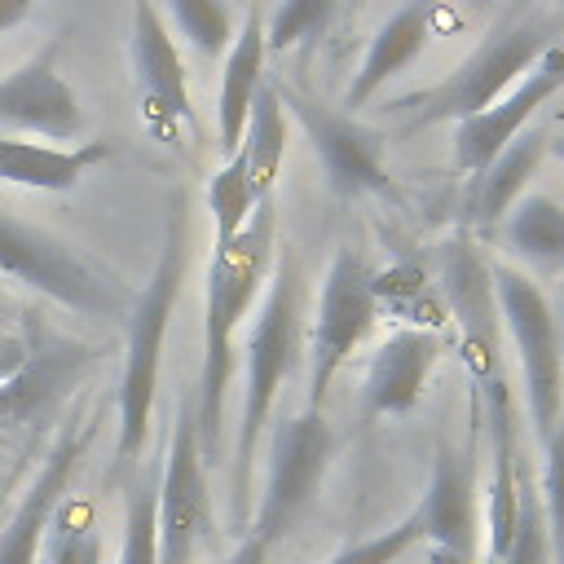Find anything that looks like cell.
Returning <instances> with one entry per match:
<instances>
[{
  "label": "cell",
  "mask_w": 564,
  "mask_h": 564,
  "mask_svg": "<svg viewBox=\"0 0 564 564\" xmlns=\"http://www.w3.org/2000/svg\"><path fill=\"white\" fill-rule=\"evenodd\" d=\"M22 361V339H0V379H9Z\"/></svg>",
  "instance_id": "obj_36"
},
{
  "label": "cell",
  "mask_w": 564,
  "mask_h": 564,
  "mask_svg": "<svg viewBox=\"0 0 564 564\" xmlns=\"http://www.w3.org/2000/svg\"><path fill=\"white\" fill-rule=\"evenodd\" d=\"M441 361V335L423 330V326H401L392 330L366 375H361V410L366 419H383V414H410L423 401V388L432 379Z\"/></svg>",
  "instance_id": "obj_18"
},
{
  "label": "cell",
  "mask_w": 564,
  "mask_h": 564,
  "mask_svg": "<svg viewBox=\"0 0 564 564\" xmlns=\"http://www.w3.org/2000/svg\"><path fill=\"white\" fill-rule=\"evenodd\" d=\"M115 150L106 141H79V145H40V141H18L0 132V181L26 185V189H75L84 172L106 163Z\"/></svg>",
  "instance_id": "obj_22"
},
{
  "label": "cell",
  "mask_w": 564,
  "mask_h": 564,
  "mask_svg": "<svg viewBox=\"0 0 564 564\" xmlns=\"http://www.w3.org/2000/svg\"><path fill=\"white\" fill-rule=\"evenodd\" d=\"M31 9H35V0H0V35L13 31L18 22H26Z\"/></svg>",
  "instance_id": "obj_35"
},
{
  "label": "cell",
  "mask_w": 564,
  "mask_h": 564,
  "mask_svg": "<svg viewBox=\"0 0 564 564\" xmlns=\"http://www.w3.org/2000/svg\"><path fill=\"white\" fill-rule=\"evenodd\" d=\"M335 9H339V0H278V9H273L269 22H264V44H269V53H286V48H295V44L317 40V35L330 26Z\"/></svg>",
  "instance_id": "obj_29"
},
{
  "label": "cell",
  "mask_w": 564,
  "mask_h": 564,
  "mask_svg": "<svg viewBox=\"0 0 564 564\" xmlns=\"http://www.w3.org/2000/svg\"><path fill=\"white\" fill-rule=\"evenodd\" d=\"M489 278H494L502 330L520 352L524 410H529L533 436L538 445H546L564 423V339H560L555 308L542 295V286L511 264H489Z\"/></svg>",
  "instance_id": "obj_6"
},
{
  "label": "cell",
  "mask_w": 564,
  "mask_h": 564,
  "mask_svg": "<svg viewBox=\"0 0 564 564\" xmlns=\"http://www.w3.org/2000/svg\"><path fill=\"white\" fill-rule=\"evenodd\" d=\"M181 278H185V194L172 198L167 234L154 260L150 282L137 291L132 313L123 322V375H119V441L115 458L132 463L145 445L150 414H154V392H159V357H163V335L181 300Z\"/></svg>",
  "instance_id": "obj_3"
},
{
  "label": "cell",
  "mask_w": 564,
  "mask_h": 564,
  "mask_svg": "<svg viewBox=\"0 0 564 564\" xmlns=\"http://www.w3.org/2000/svg\"><path fill=\"white\" fill-rule=\"evenodd\" d=\"M84 445H88V427L70 423V427L57 432L48 458L40 463V471L31 476V485L22 489L13 516H9L4 529H0V564H40L48 520H53V511L62 507V498L70 494V476H75V467H79Z\"/></svg>",
  "instance_id": "obj_17"
},
{
  "label": "cell",
  "mask_w": 564,
  "mask_h": 564,
  "mask_svg": "<svg viewBox=\"0 0 564 564\" xmlns=\"http://www.w3.org/2000/svg\"><path fill=\"white\" fill-rule=\"evenodd\" d=\"M304 357V273L295 251L282 242V256L273 264V278L264 282V300L256 313V326L247 335V383H242V410H238V441H234V476H229V529L242 538L251 529V471L264 441V427L273 419V405L282 397V383L295 375Z\"/></svg>",
  "instance_id": "obj_1"
},
{
  "label": "cell",
  "mask_w": 564,
  "mask_h": 564,
  "mask_svg": "<svg viewBox=\"0 0 564 564\" xmlns=\"http://www.w3.org/2000/svg\"><path fill=\"white\" fill-rule=\"evenodd\" d=\"M278 97L286 106V115L308 132L322 167H326V185L339 198H361V194H392V176L383 163V137L366 123H357L352 115L313 101L308 93L278 84Z\"/></svg>",
  "instance_id": "obj_12"
},
{
  "label": "cell",
  "mask_w": 564,
  "mask_h": 564,
  "mask_svg": "<svg viewBox=\"0 0 564 564\" xmlns=\"http://www.w3.org/2000/svg\"><path fill=\"white\" fill-rule=\"evenodd\" d=\"M207 207H212V251H225L242 229H247V220L256 216V207H260V198H256V189H251V176H247V159H242V150L234 154V159H225V167L212 176V185H207Z\"/></svg>",
  "instance_id": "obj_25"
},
{
  "label": "cell",
  "mask_w": 564,
  "mask_h": 564,
  "mask_svg": "<svg viewBox=\"0 0 564 564\" xmlns=\"http://www.w3.org/2000/svg\"><path fill=\"white\" fill-rule=\"evenodd\" d=\"M119 564H159V480L128 485L123 494V542Z\"/></svg>",
  "instance_id": "obj_28"
},
{
  "label": "cell",
  "mask_w": 564,
  "mask_h": 564,
  "mask_svg": "<svg viewBox=\"0 0 564 564\" xmlns=\"http://www.w3.org/2000/svg\"><path fill=\"white\" fill-rule=\"evenodd\" d=\"M0 273L18 278L22 286L48 295L53 304L88 313V317H123L128 322L132 300H137V291H128L101 264H93L66 238L48 234L44 225L18 220L9 212H0Z\"/></svg>",
  "instance_id": "obj_5"
},
{
  "label": "cell",
  "mask_w": 564,
  "mask_h": 564,
  "mask_svg": "<svg viewBox=\"0 0 564 564\" xmlns=\"http://www.w3.org/2000/svg\"><path fill=\"white\" fill-rule=\"evenodd\" d=\"M84 123V106L57 70V44L40 48L31 62L0 79V128L35 132L48 141H75Z\"/></svg>",
  "instance_id": "obj_16"
},
{
  "label": "cell",
  "mask_w": 564,
  "mask_h": 564,
  "mask_svg": "<svg viewBox=\"0 0 564 564\" xmlns=\"http://www.w3.org/2000/svg\"><path fill=\"white\" fill-rule=\"evenodd\" d=\"M40 564H101V524L93 502H79L70 494L62 498L48 520Z\"/></svg>",
  "instance_id": "obj_26"
},
{
  "label": "cell",
  "mask_w": 564,
  "mask_h": 564,
  "mask_svg": "<svg viewBox=\"0 0 564 564\" xmlns=\"http://www.w3.org/2000/svg\"><path fill=\"white\" fill-rule=\"evenodd\" d=\"M441 300L463 330V357H467L476 388L502 379V352H498L502 317H498V300H494V278L467 234H458L441 247Z\"/></svg>",
  "instance_id": "obj_13"
},
{
  "label": "cell",
  "mask_w": 564,
  "mask_h": 564,
  "mask_svg": "<svg viewBox=\"0 0 564 564\" xmlns=\"http://www.w3.org/2000/svg\"><path fill=\"white\" fill-rule=\"evenodd\" d=\"M551 154V137L542 128H524L511 145H502L485 172L471 176V198H467V216H471V229L489 234L494 225L507 220V212L524 198L533 172L542 167V159Z\"/></svg>",
  "instance_id": "obj_21"
},
{
  "label": "cell",
  "mask_w": 564,
  "mask_h": 564,
  "mask_svg": "<svg viewBox=\"0 0 564 564\" xmlns=\"http://www.w3.org/2000/svg\"><path fill=\"white\" fill-rule=\"evenodd\" d=\"M269 555H273V546L264 542V538H256V533H242L238 538V546L220 560V564H269Z\"/></svg>",
  "instance_id": "obj_34"
},
{
  "label": "cell",
  "mask_w": 564,
  "mask_h": 564,
  "mask_svg": "<svg viewBox=\"0 0 564 564\" xmlns=\"http://www.w3.org/2000/svg\"><path fill=\"white\" fill-rule=\"evenodd\" d=\"M97 361L101 352L93 344H79L31 317L22 335V361L9 379H0V432H35L48 423Z\"/></svg>",
  "instance_id": "obj_10"
},
{
  "label": "cell",
  "mask_w": 564,
  "mask_h": 564,
  "mask_svg": "<svg viewBox=\"0 0 564 564\" xmlns=\"http://www.w3.org/2000/svg\"><path fill=\"white\" fill-rule=\"evenodd\" d=\"M555 44L551 26L538 18H502L441 84L423 88V93H405L397 97L388 110L405 115L410 128L423 123H441V119H471L480 110H489L498 97H507L538 62L542 53Z\"/></svg>",
  "instance_id": "obj_4"
},
{
  "label": "cell",
  "mask_w": 564,
  "mask_h": 564,
  "mask_svg": "<svg viewBox=\"0 0 564 564\" xmlns=\"http://www.w3.org/2000/svg\"><path fill=\"white\" fill-rule=\"evenodd\" d=\"M502 564H555L551 555V533H546V511L538 498V485L529 476V467L520 471V520H516V538Z\"/></svg>",
  "instance_id": "obj_31"
},
{
  "label": "cell",
  "mask_w": 564,
  "mask_h": 564,
  "mask_svg": "<svg viewBox=\"0 0 564 564\" xmlns=\"http://www.w3.org/2000/svg\"><path fill=\"white\" fill-rule=\"evenodd\" d=\"M286 106L278 97V84L264 79L256 101H251V119H247V137H242V159H247V176H251V189L256 198H273V185L282 176V159H286V137H291V123H286Z\"/></svg>",
  "instance_id": "obj_23"
},
{
  "label": "cell",
  "mask_w": 564,
  "mask_h": 564,
  "mask_svg": "<svg viewBox=\"0 0 564 564\" xmlns=\"http://www.w3.org/2000/svg\"><path fill=\"white\" fill-rule=\"evenodd\" d=\"M379 313L383 308H379V295H375V269L361 260V251L339 247L330 256V264H326L322 295H317V317H313V330L304 339V352H308V405L322 410L335 375L361 348V339L375 330Z\"/></svg>",
  "instance_id": "obj_8"
},
{
  "label": "cell",
  "mask_w": 564,
  "mask_h": 564,
  "mask_svg": "<svg viewBox=\"0 0 564 564\" xmlns=\"http://www.w3.org/2000/svg\"><path fill=\"white\" fill-rule=\"evenodd\" d=\"M278 207L264 198L247 229L225 247L212 251L207 264V304H203V370L194 388V419H198V445L207 463H220V432H225V392L234 379V335L256 304L273 256H278Z\"/></svg>",
  "instance_id": "obj_2"
},
{
  "label": "cell",
  "mask_w": 564,
  "mask_h": 564,
  "mask_svg": "<svg viewBox=\"0 0 564 564\" xmlns=\"http://www.w3.org/2000/svg\"><path fill=\"white\" fill-rule=\"evenodd\" d=\"M485 423L480 414V392L471 388V436L463 445L436 441L432 449V476L423 489V502L414 507L423 524V542L436 546V560L445 564H471L476 560V427Z\"/></svg>",
  "instance_id": "obj_11"
},
{
  "label": "cell",
  "mask_w": 564,
  "mask_h": 564,
  "mask_svg": "<svg viewBox=\"0 0 564 564\" xmlns=\"http://www.w3.org/2000/svg\"><path fill=\"white\" fill-rule=\"evenodd\" d=\"M216 542V507L207 458L198 445L194 401L176 405L159 471V564H194Z\"/></svg>",
  "instance_id": "obj_9"
},
{
  "label": "cell",
  "mask_w": 564,
  "mask_h": 564,
  "mask_svg": "<svg viewBox=\"0 0 564 564\" xmlns=\"http://www.w3.org/2000/svg\"><path fill=\"white\" fill-rule=\"evenodd\" d=\"M560 88H564V44H551V48L542 53V62H538L507 97H498L489 110H480V115L454 123V167L467 172V176L485 172L489 159H494L502 145H511V141L529 128V119H533Z\"/></svg>",
  "instance_id": "obj_15"
},
{
  "label": "cell",
  "mask_w": 564,
  "mask_h": 564,
  "mask_svg": "<svg viewBox=\"0 0 564 564\" xmlns=\"http://www.w3.org/2000/svg\"><path fill=\"white\" fill-rule=\"evenodd\" d=\"M167 13L176 18L181 35L198 53H229L234 44V13L229 0H167Z\"/></svg>",
  "instance_id": "obj_30"
},
{
  "label": "cell",
  "mask_w": 564,
  "mask_h": 564,
  "mask_svg": "<svg viewBox=\"0 0 564 564\" xmlns=\"http://www.w3.org/2000/svg\"><path fill=\"white\" fill-rule=\"evenodd\" d=\"M330 458H335V427L317 405H304V410L278 419L273 436H269L264 489H260L247 533L278 546L304 520V511L317 502Z\"/></svg>",
  "instance_id": "obj_7"
},
{
  "label": "cell",
  "mask_w": 564,
  "mask_h": 564,
  "mask_svg": "<svg viewBox=\"0 0 564 564\" xmlns=\"http://www.w3.org/2000/svg\"><path fill=\"white\" fill-rule=\"evenodd\" d=\"M436 9L441 0H405L375 35H370V48L344 93V106H366L388 79H397L405 66H414V57L427 48L432 40V26H436Z\"/></svg>",
  "instance_id": "obj_20"
},
{
  "label": "cell",
  "mask_w": 564,
  "mask_h": 564,
  "mask_svg": "<svg viewBox=\"0 0 564 564\" xmlns=\"http://www.w3.org/2000/svg\"><path fill=\"white\" fill-rule=\"evenodd\" d=\"M551 154L564 163V137H551Z\"/></svg>",
  "instance_id": "obj_37"
},
{
  "label": "cell",
  "mask_w": 564,
  "mask_h": 564,
  "mask_svg": "<svg viewBox=\"0 0 564 564\" xmlns=\"http://www.w3.org/2000/svg\"><path fill=\"white\" fill-rule=\"evenodd\" d=\"M502 242L533 269H564V203L551 194H524L502 220Z\"/></svg>",
  "instance_id": "obj_24"
},
{
  "label": "cell",
  "mask_w": 564,
  "mask_h": 564,
  "mask_svg": "<svg viewBox=\"0 0 564 564\" xmlns=\"http://www.w3.org/2000/svg\"><path fill=\"white\" fill-rule=\"evenodd\" d=\"M264 4L251 0L247 4V22L234 35L229 53H225V70H220V101H216V132H220V154L234 159L242 150L247 137V119H251V101L264 84Z\"/></svg>",
  "instance_id": "obj_19"
},
{
  "label": "cell",
  "mask_w": 564,
  "mask_h": 564,
  "mask_svg": "<svg viewBox=\"0 0 564 564\" xmlns=\"http://www.w3.org/2000/svg\"><path fill=\"white\" fill-rule=\"evenodd\" d=\"M423 542V524H419V516L410 511L401 524H392V529H383V533H370V538H361V542H348V546H339L326 564H397L405 551H414Z\"/></svg>",
  "instance_id": "obj_33"
},
{
  "label": "cell",
  "mask_w": 564,
  "mask_h": 564,
  "mask_svg": "<svg viewBox=\"0 0 564 564\" xmlns=\"http://www.w3.org/2000/svg\"><path fill=\"white\" fill-rule=\"evenodd\" d=\"M542 449V480H538V498L546 511V533H551V555L555 564H564V423L555 427V436Z\"/></svg>",
  "instance_id": "obj_32"
},
{
  "label": "cell",
  "mask_w": 564,
  "mask_h": 564,
  "mask_svg": "<svg viewBox=\"0 0 564 564\" xmlns=\"http://www.w3.org/2000/svg\"><path fill=\"white\" fill-rule=\"evenodd\" d=\"M132 70L141 88V119L163 141L176 145L181 128H194L185 62L154 0H132Z\"/></svg>",
  "instance_id": "obj_14"
},
{
  "label": "cell",
  "mask_w": 564,
  "mask_h": 564,
  "mask_svg": "<svg viewBox=\"0 0 564 564\" xmlns=\"http://www.w3.org/2000/svg\"><path fill=\"white\" fill-rule=\"evenodd\" d=\"M375 295H379V308H392L423 330H436V322L449 317L441 286H432L419 264H392V269L375 273Z\"/></svg>",
  "instance_id": "obj_27"
}]
</instances>
